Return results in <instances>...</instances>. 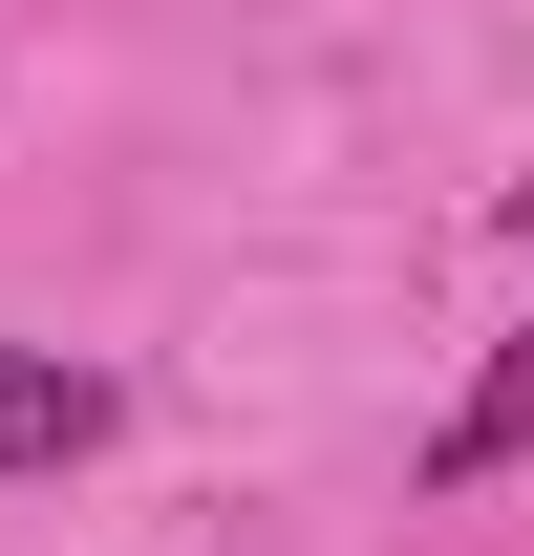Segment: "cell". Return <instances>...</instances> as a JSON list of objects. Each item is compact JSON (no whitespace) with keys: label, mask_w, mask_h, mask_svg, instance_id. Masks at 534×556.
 Wrapping results in <instances>:
<instances>
[{"label":"cell","mask_w":534,"mask_h":556,"mask_svg":"<svg viewBox=\"0 0 534 556\" xmlns=\"http://www.w3.org/2000/svg\"><path fill=\"white\" fill-rule=\"evenodd\" d=\"M86 450H107V364L0 343V471H86Z\"/></svg>","instance_id":"cell-1"},{"label":"cell","mask_w":534,"mask_h":556,"mask_svg":"<svg viewBox=\"0 0 534 556\" xmlns=\"http://www.w3.org/2000/svg\"><path fill=\"white\" fill-rule=\"evenodd\" d=\"M513 450H534V321H513V343H492V364H470V407L428 428V492H492V471H513Z\"/></svg>","instance_id":"cell-2"},{"label":"cell","mask_w":534,"mask_h":556,"mask_svg":"<svg viewBox=\"0 0 534 556\" xmlns=\"http://www.w3.org/2000/svg\"><path fill=\"white\" fill-rule=\"evenodd\" d=\"M513 236H534V172H513Z\"/></svg>","instance_id":"cell-3"}]
</instances>
